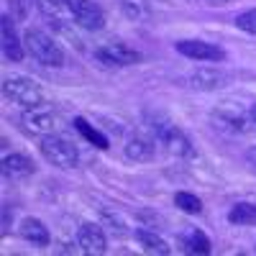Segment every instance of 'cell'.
Returning <instances> with one entry per match:
<instances>
[{"mask_svg": "<svg viewBox=\"0 0 256 256\" xmlns=\"http://www.w3.org/2000/svg\"><path fill=\"white\" fill-rule=\"evenodd\" d=\"M148 131H152V138L156 144H162L169 154L182 156V159L195 156V146H192L190 136L182 131V128H177L172 120H166L164 116L148 118Z\"/></svg>", "mask_w": 256, "mask_h": 256, "instance_id": "1", "label": "cell"}, {"mask_svg": "<svg viewBox=\"0 0 256 256\" xmlns=\"http://www.w3.org/2000/svg\"><path fill=\"white\" fill-rule=\"evenodd\" d=\"M24 46H26V52H28L38 64H44V67L59 70V67H64V64H67L64 49L56 44L49 34L41 31V28H26V34H24Z\"/></svg>", "mask_w": 256, "mask_h": 256, "instance_id": "2", "label": "cell"}, {"mask_svg": "<svg viewBox=\"0 0 256 256\" xmlns=\"http://www.w3.org/2000/svg\"><path fill=\"white\" fill-rule=\"evenodd\" d=\"M36 8L38 13L44 16L49 20V26L62 34L67 41H72V44L77 49H82V38L74 34V18H72V10H70V3L67 0H36Z\"/></svg>", "mask_w": 256, "mask_h": 256, "instance_id": "3", "label": "cell"}, {"mask_svg": "<svg viewBox=\"0 0 256 256\" xmlns=\"http://www.w3.org/2000/svg\"><path fill=\"white\" fill-rule=\"evenodd\" d=\"M38 152L41 156H44L49 164L59 166V169H74L80 164V152H77V146L67 138H62V136H41L38 141Z\"/></svg>", "mask_w": 256, "mask_h": 256, "instance_id": "4", "label": "cell"}, {"mask_svg": "<svg viewBox=\"0 0 256 256\" xmlns=\"http://www.w3.org/2000/svg\"><path fill=\"white\" fill-rule=\"evenodd\" d=\"M3 95L10 102H18L20 108H34V105L44 102V92H41L38 82L26 74H8L3 80Z\"/></svg>", "mask_w": 256, "mask_h": 256, "instance_id": "5", "label": "cell"}, {"mask_svg": "<svg viewBox=\"0 0 256 256\" xmlns=\"http://www.w3.org/2000/svg\"><path fill=\"white\" fill-rule=\"evenodd\" d=\"M20 123L28 134H36V136H49L56 131L59 126V118H56V110L52 105L41 102V105H34V108H24L20 113Z\"/></svg>", "mask_w": 256, "mask_h": 256, "instance_id": "6", "label": "cell"}, {"mask_svg": "<svg viewBox=\"0 0 256 256\" xmlns=\"http://www.w3.org/2000/svg\"><path fill=\"white\" fill-rule=\"evenodd\" d=\"M92 54H95L98 62L105 64V67H131V64H138L144 59L141 52L131 49L128 44H123V41H110V44H105V46H98Z\"/></svg>", "mask_w": 256, "mask_h": 256, "instance_id": "7", "label": "cell"}, {"mask_svg": "<svg viewBox=\"0 0 256 256\" xmlns=\"http://www.w3.org/2000/svg\"><path fill=\"white\" fill-rule=\"evenodd\" d=\"M70 3V10H72V18L74 24L84 31H100L105 28V13L98 3L92 0H67Z\"/></svg>", "mask_w": 256, "mask_h": 256, "instance_id": "8", "label": "cell"}, {"mask_svg": "<svg viewBox=\"0 0 256 256\" xmlns=\"http://www.w3.org/2000/svg\"><path fill=\"white\" fill-rule=\"evenodd\" d=\"M174 49L187 56V59H195V62H223L226 59V52L210 41H202V38H184V41H177Z\"/></svg>", "mask_w": 256, "mask_h": 256, "instance_id": "9", "label": "cell"}, {"mask_svg": "<svg viewBox=\"0 0 256 256\" xmlns=\"http://www.w3.org/2000/svg\"><path fill=\"white\" fill-rule=\"evenodd\" d=\"M212 123H218L220 128H228L230 134H248L251 131L248 110H241L238 105H220L218 110H212Z\"/></svg>", "mask_w": 256, "mask_h": 256, "instance_id": "10", "label": "cell"}, {"mask_svg": "<svg viewBox=\"0 0 256 256\" xmlns=\"http://www.w3.org/2000/svg\"><path fill=\"white\" fill-rule=\"evenodd\" d=\"M77 246L88 256H100L108 251V238H105V233L98 223H82L77 228Z\"/></svg>", "mask_w": 256, "mask_h": 256, "instance_id": "11", "label": "cell"}, {"mask_svg": "<svg viewBox=\"0 0 256 256\" xmlns=\"http://www.w3.org/2000/svg\"><path fill=\"white\" fill-rule=\"evenodd\" d=\"M0 44H3V54L10 59V62H24V56L28 54L24 41L18 38L16 34V26H13V16H3L0 18Z\"/></svg>", "mask_w": 256, "mask_h": 256, "instance_id": "12", "label": "cell"}, {"mask_svg": "<svg viewBox=\"0 0 256 256\" xmlns=\"http://www.w3.org/2000/svg\"><path fill=\"white\" fill-rule=\"evenodd\" d=\"M18 233H20V238H24V241H28L31 246H38V248H44V246L52 244L49 228L41 223L38 218H24V223H20Z\"/></svg>", "mask_w": 256, "mask_h": 256, "instance_id": "13", "label": "cell"}, {"mask_svg": "<svg viewBox=\"0 0 256 256\" xmlns=\"http://www.w3.org/2000/svg\"><path fill=\"white\" fill-rule=\"evenodd\" d=\"M228 82V74L223 70H216V67H202V70H195L190 74V84L195 90H218Z\"/></svg>", "mask_w": 256, "mask_h": 256, "instance_id": "14", "label": "cell"}, {"mask_svg": "<svg viewBox=\"0 0 256 256\" xmlns=\"http://www.w3.org/2000/svg\"><path fill=\"white\" fill-rule=\"evenodd\" d=\"M36 172V164L26 154H6L3 156V174L8 180H24Z\"/></svg>", "mask_w": 256, "mask_h": 256, "instance_id": "15", "label": "cell"}, {"mask_svg": "<svg viewBox=\"0 0 256 256\" xmlns=\"http://www.w3.org/2000/svg\"><path fill=\"white\" fill-rule=\"evenodd\" d=\"M134 236H136L138 246H141L146 254H156V256H169V254H172V246H169V244L159 236V233H154V230H148V228H136Z\"/></svg>", "mask_w": 256, "mask_h": 256, "instance_id": "16", "label": "cell"}, {"mask_svg": "<svg viewBox=\"0 0 256 256\" xmlns=\"http://www.w3.org/2000/svg\"><path fill=\"white\" fill-rule=\"evenodd\" d=\"M123 154L131 159V162H152L154 154H156V146H154V138H144V136H134L128 138Z\"/></svg>", "mask_w": 256, "mask_h": 256, "instance_id": "17", "label": "cell"}, {"mask_svg": "<svg viewBox=\"0 0 256 256\" xmlns=\"http://www.w3.org/2000/svg\"><path fill=\"white\" fill-rule=\"evenodd\" d=\"M180 244H182V248H184L187 254H202V256H205V254L212 251L210 238L205 236L200 228H187L182 236H180Z\"/></svg>", "mask_w": 256, "mask_h": 256, "instance_id": "18", "label": "cell"}, {"mask_svg": "<svg viewBox=\"0 0 256 256\" xmlns=\"http://www.w3.org/2000/svg\"><path fill=\"white\" fill-rule=\"evenodd\" d=\"M72 126L77 128V134L84 138V141H90L95 148H102V152H105V148H108L110 146V141H108V136H105V134H100L98 131V128L92 126V123H88V120H84L82 116H77L74 120H72Z\"/></svg>", "mask_w": 256, "mask_h": 256, "instance_id": "19", "label": "cell"}, {"mask_svg": "<svg viewBox=\"0 0 256 256\" xmlns=\"http://www.w3.org/2000/svg\"><path fill=\"white\" fill-rule=\"evenodd\" d=\"M230 226H256V205L251 202H236L228 210Z\"/></svg>", "mask_w": 256, "mask_h": 256, "instance_id": "20", "label": "cell"}, {"mask_svg": "<svg viewBox=\"0 0 256 256\" xmlns=\"http://www.w3.org/2000/svg\"><path fill=\"white\" fill-rule=\"evenodd\" d=\"M120 10L128 20H146L152 16L148 0H120Z\"/></svg>", "mask_w": 256, "mask_h": 256, "instance_id": "21", "label": "cell"}, {"mask_svg": "<svg viewBox=\"0 0 256 256\" xmlns=\"http://www.w3.org/2000/svg\"><path fill=\"white\" fill-rule=\"evenodd\" d=\"M174 205L182 210V212H190V216H200L202 212V200L198 195H192V192H174Z\"/></svg>", "mask_w": 256, "mask_h": 256, "instance_id": "22", "label": "cell"}, {"mask_svg": "<svg viewBox=\"0 0 256 256\" xmlns=\"http://www.w3.org/2000/svg\"><path fill=\"white\" fill-rule=\"evenodd\" d=\"M233 24H236V28H241V31L256 36V8H248V10L238 13L236 18H233Z\"/></svg>", "mask_w": 256, "mask_h": 256, "instance_id": "23", "label": "cell"}, {"mask_svg": "<svg viewBox=\"0 0 256 256\" xmlns=\"http://www.w3.org/2000/svg\"><path fill=\"white\" fill-rule=\"evenodd\" d=\"M102 220L110 226V230H116L118 236H123V233H128V228H126V223L116 216V212H102Z\"/></svg>", "mask_w": 256, "mask_h": 256, "instance_id": "24", "label": "cell"}, {"mask_svg": "<svg viewBox=\"0 0 256 256\" xmlns=\"http://www.w3.org/2000/svg\"><path fill=\"white\" fill-rule=\"evenodd\" d=\"M10 216H13V212H10V202H6V205H3V228H0V233H3V236L8 233V223H10Z\"/></svg>", "mask_w": 256, "mask_h": 256, "instance_id": "25", "label": "cell"}, {"mask_svg": "<svg viewBox=\"0 0 256 256\" xmlns=\"http://www.w3.org/2000/svg\"><path fill=\"white\" fill-rule=\"evenodd\" d=\"M10 6L18 8V18H24L26 16V8H24V0H10Z\"/></svg>", "mask_w": 256, "mask_h": 256, "instance_id": "26", "label": "cell"}, {"mask_svg": "<svg viewBox=\"0 0 256 256\" xmlns=\"http://www.w3.org/2000/svg\"><path fill=\"white\" fill-rule=\"evenodd\" d=\"M248 118H251V131H256V102L248 108Z\"/></svg>", "mask_w": 256, "mask_h": 256, "instance_id": "27", "label": "cell"}, {"mask_svg": "<svg viewBox=\"0 0 256 256\" xmlns=\"http://www.w3.org/2000/svg\"><path fill=\"white\" fill-rule=\"evenodd\" d=\"M246 159H248V162H251V164L256 166V146H251L248 152H246Z\"/></svg>", "mask_w": 256, "mask_h": 256, "instance_id": "28", "label": "cell"}, {"mask_svg": "<svg viewBox=\"0 0 256 256\" xmlns=\"http://www.w3.org/2000/svg\"><path fill=\"white\" fill-rule=\"evenodd\" d=\"M212 3H220L223 6V3H230V0H212Z\"/></svg>", "mask_w": 256, "mask_h": 256, "instance_id": "29", "label": "cell"}]
</instances>
